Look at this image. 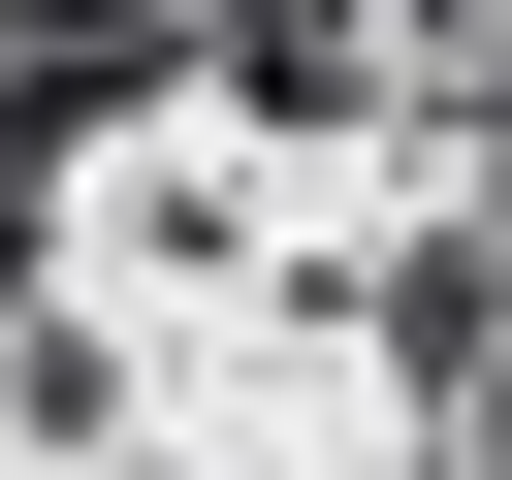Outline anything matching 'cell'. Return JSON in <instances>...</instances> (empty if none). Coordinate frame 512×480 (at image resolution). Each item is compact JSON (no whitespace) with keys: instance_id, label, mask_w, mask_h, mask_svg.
Listing matches in <instances>:
<instances>
[{"instance_id":"6da1fadb","label":"cell","mask_w":512,"mask_h":480,"mask_svg":"<svg viewBox=\"0 0 512 480\" xmlns=\"http://www.w3.org/2000/svg\"><path fill=\"white\" fill-rule=\"evenodd\" d=\"M384 64H416V0H224V96L256 128H384Z\"/></svg>"},{"instance_id":"7a4b0ae2","label":"cell","mask_w":512,"mask_h":480,"mask_svg":"<svg viewBox=\"0 0 512 480\" xmlns=\"http://www.w3.org/2000/svg\"><path fill=\"white\" fill-rule=\"evenodd\" d=\"M416 480H512V352H448V384H416Z\"/></svg>"}]
</instances>
